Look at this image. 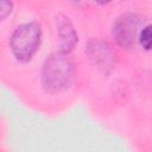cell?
<instances>
[{
    "instance_id": "obj_6",
    "label": "cell",
    "mask_w": 152,
    "mask_h": 152,
    "mask_svg": "<svg viewBox=\"0 0 152 152\" xmlns=\"http://www.w3.org/2000/svg\"><path fill=\"white\" fill-rule=\"evenodd\" d=\"M13 11L12 0H0V19L5 20L7 15H10Z\"/></svg>"
},
{
    "instance_id": "obj_4",
    "label": "cell",
    "mask_w": 152,
    "mask_h": 152,
    "mask_svg": "<svg viewBox=\"0 0 152 152\" xmlns=\"http://www.w3.org/2000/svg\"><path fill=\"white\" fill-rule=\"evenodd\" d=\"M56 26H57V32L59 38V42H58L59 51L64 53H69L77 44V40H78L77 32L71 20L62 13L56 17Z\"/></svg>"
},
{
    "instance_id": "obj_3",
    "label": "cell",
    "mask_w": 152,
    "mask_h": 152,
    "mask_svg": "<svg viewBox=\"0 0 152 152\" xmlns=\"http://www.w3.org/2000/svg\"><path fill=\"white\" fill-rule=\"evenodd\" d=\"M139 25L140 17L138 14L131 12L121 14L113 26V37L116 44L125 49L132 48L137 39Z\"/></svg>"
},
{
    "instance_id": "obj_5",
    "label": "cell",
    "mask_w": 152,
    "mask_h": 152,
    "mask_svg": "<svg viewBox=\"0 0 152 152\" xmlns=\"http://www.w3.org/2000/svg\"><path fill=\"white\" fill-rule=\"evenodd\" d=\"M139 42L145 50H152V24L146 25L141 30L139 34Z\"/></svg>"
},
{
    "instance_id": "obj_2",
    "label": "cell",
    "mask_w": 152,
    "mask_h": 152,
    "mask_svg": "<svg viewBox=\"0 0 152 152\" xmlns=\"http://www.w3.org/2000/svg\"><path fill=\"white\" fill-rule=\"evenodd\" d=\"M42 34V25L38 21H28L19 25L10 39V46L14 58L20 63L30 62L40 46Z\"/></svg>"
},
{
    "instance_id": "obj_1",
    "label": "cell",
    "mask_w": 152,
    "mask_h": 152,
    "mask_svg": "<svg viewBox=\"0 0 152 152\" xmlns=\"http://www.w3.org/2000/svg\"><path fill=\"white\" fill-rule=\"evenodd\" d=\"M75 64L68 53L58 51L46 58L42 68V86L49 93L68 89L75 78Z\"/></svg>"
},
{
    "instance_id": "obj_7",
    "label": "cell",
    "mask_w": 152,
    "mask_h": 152,
    "mask_svg": "<svg viewBox=\"0 0 152 152\" xmlns=\"http://www.w3.org/2000/svg\"><path fill=\"white\" fill-rule=\"evenodd\" d=\"M99 5H107V4H109L112 0H95Z\"/></svg>"
}]
</instances>
